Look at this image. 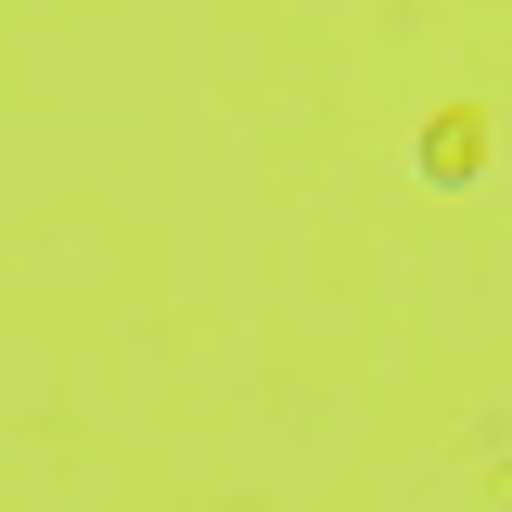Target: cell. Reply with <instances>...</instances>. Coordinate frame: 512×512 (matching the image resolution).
<instances>
[{
  "instance_id": "obj_1",
  "label": "cell",
  "mask_w": 512,
  "mask_h": 512,
  "mask_svg": "<svg viewBox=\"0 0 512 512\" xmlns=\"http://www.w3.org/2000/svg\"><path fill=\"white\" fill-rule=\"evenodd\" d=\"M474 154H487V128H474V116H448L436 141H423V167H436V180H474Z\"/></svg>"
}]
</instances>
